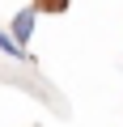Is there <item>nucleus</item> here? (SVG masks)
I'll use <instances>...</instances> for the list:
<instances>
[{
    "label": "nucleus",
    "mask_w": 123,
    "mask_h": 127,
    "mask_svg": "<svg viewBox=\"0 0 123 127\" xmlns=\"http://www.w3.org/2000/svg\"><path fill=\"white\" fill-rule=\"evenodd\" d=\"M0 55H9L13 64H30V51H21V47H17V42L4 34V30H0Z\"/></svg>",
    "instance_id": "nucleus-2"
},
{
    "label": "nucleus",
    "mask_w": 123,
    "mask_h": 127,
    "mask_svg": "<svg viewBox=\"0 0 123 127\" xmlns=\"http://www.w3.org/2000/svg\"><path fill=\"white\" fill-rule=\"evenodd\" d=\"M30 9H34V13H64V9H68V0H34Z\"/></svg>",
    "instance_id": "nucleus-3"
},
{
    "label": "nucleus",
    "mask_w": 123,
    "mask_h": 127,
    "mask_svg": "<svg viewBox=\"0 0 123 127\" xmlns=\"http://www.w3.org/2000/svg\"><path fill=\"white\" fill-rule=\"evenodd\" d=\"M34 30H38V13L26 4V9H17V13H13V21H9V30H4V34L26 51V47H30V38H34Z\"/></svg>",
    "instance_id": "nucleus-1"
}]
</instances>
